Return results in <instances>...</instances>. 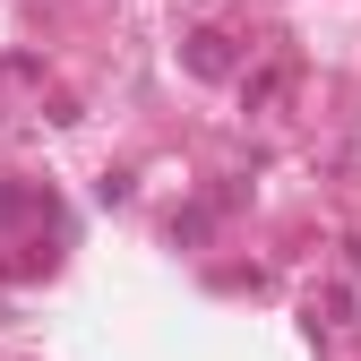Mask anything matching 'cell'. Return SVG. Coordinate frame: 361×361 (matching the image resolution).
Segmentation results:
<instances>
[{
	"label": "cell",
	"instance_id": "obj_1",
	"mask_svg": "<svg viewBox=\"0 0 361 361\" xmlns=\"http://www.w3.org/2000/svg\"><path fill=\"white\" fill-rule=\"evenodd\" d=\"M190 61L198 69H224V35H190Z\"/></svg>",
	"mask_w": 361,
	"mask_h": 361
}]
</instances>
